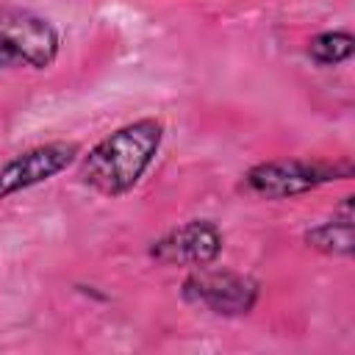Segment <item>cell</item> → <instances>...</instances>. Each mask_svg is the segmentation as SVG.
Returning <instances> with one entry per match:
<instances>
[{
    "label": "cell",
    "instance_id": "obj_1",
    "mask_svg": "<svg viewBox=\"0 0 355 355\" xmlns=\"http://www.w3.org/2000/svg\"><path fill=\"white\" fill-rule=\"evenodd\" d=\"M164 133L166 128L158 116H139L114 128L89 153H80L78 180L108 200L130 194L155 164Z\"/></svg>",
    "mask_w": 355,
    "mask_h": 355
},
{
    "label": "cell",
    "instance_id": "obj_2",
    "mask_svg": "<svg viewBox=\"0 0 355 355\" xmlns=\"http://www.w3.org/2000/svg\"><path fill=\"white\" fill-rule=\"evenodd\" d=\"M355 166L349 158H308V155H283L252 164L239 178V191L258 200H294L316 191L319 186L336 180H352Z\"/></svg>",
    "mask_w": 355,
    "mask_h": 355
},
{
    "label": "cell",
    "instance_id": "obj_3",
    "mask_svg": "<svg viewBox=\"0 0 355 355\" xmlns=\"http://www.w3.org/2000/svg\"><path fill=\"white\" fill-rule=\"evenodd\" d=\"M180 300L191 308H200L211 316L241 319L255 311L263 294V283L247 272L227 266H197L191 269L180 286Z\"/></svg>",
    "mask_w": 355,
    "mask_h": 355
},
{
    "label": "cell",
    "instance_id": "obj_4",
    "mask_svg": "<svg viewBox=\"0 0 355 355\" xmlns=\"http://www.w3.org/2000/svg\"><path fill=\"white\" fill-rule=\"evenodd\" d=\"M61 53V33L39 11L0 3V72L11 67L47 69Z\"/></svg>",
    "mask_w": 355,
    "mask_h": 355
},
{
    "label": "cell",
    "instance_id": "obj_5",
    "mask_svg": "<svg viewBox=\"0 0 355 355\" xmlns=\"http://www.w3.org/2000/svg\"><path fill=\"white\" fill-rule=\"evenodd\" d=\"M225 250V233L214 219L197 216L186 219L161 236H155L147 247V258L158 266H180L197 269L216 263Z\"/></svg>",
    "mask_w": 355,
    "mask_h": 355
},
{
    "label": "cell",
    "instance_id": "obj_6",
    "mask_svg": "<svg viewBox=\"0 0 355 355\" xmlns=\"http://www.w3.org/2000/svg\"><path fill=\"white\" fill-rule=\"evenodd\" d=\"M80 144L67 139L42 141L33 147H25L6 158L0 164V200H8L19 191H28L33 186H42L53 180L55 175L67 172L80 158Z\"/></svg>",
    "mask_w": 355,
    "mask_h": 355
},
{
    "label": "cell",
    "instance_id": "obj_7",
    "mask_svg": "<svg viewBox=\"0 0 355 355\" xmlns=\"http://www.w3.org/2000/svg\"><path fill=\"white\" fill-rule=\"evenodd\" d=\"M352 194L341 197L338 208L330 219L316 222L302 230V244L319 255L327 258H352L355 252V236H352Z\"/></svg>",
    "mask_w": 355,
    "mask_h": 355
},
{
    "label": "cell",
    "instance_id": "obj_8",
    "mask_svg": "<svg viewBox=\"0 0 355 355\" xmlns=\"http://www.w3.org/2000/svg\"><path fill=\"white\" fill-rule=\"evenodd\" d=\"M305 55L316 67H338V64H347L355 55V36L347 28L322 31V33H316V36L308 39Z\"/></svg>",
    "mask_w": 355,
    "mask_h": 355
}]
</instances>
